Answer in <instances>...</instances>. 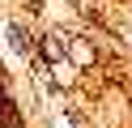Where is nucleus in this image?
Here are the masks:
<instances>
[{
  "mask_svg": "<svg viewBox=\"0 0 132 128\" xmlns=\"http://www.w3.org/2000/svg\"><path fill=\"white\" fill-rule=\"evenodd\" d=\"M9 39L17 51H30V34H21V26H9Z\"/></svg>",
  "mask_w": 132,
  "mask_h": 128,
  "instance_id": "obj_1",
  "label": "nucleus"
}]
</instances>
